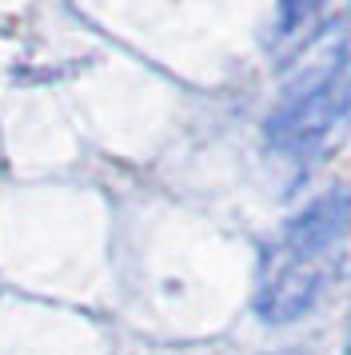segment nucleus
Segmentation results:
<instances>
[{"label": "nucleus", "instance_id": "f257e3e1", "mask_svg": "<svg viewBox=\"0 0 351 355\" xmlns=\"http://www.w3.org/2000/svg\"><path fill=\"white\" fill-rule=\"evenodd\" d=\"M307 60L311 64L300 68L280 108L268 116V140L284 152L323 148L351 112V52L343 33H335L327 44L319 40Z\"/></svg>", "mask_w": 351, "mask_h": 355}, {"label": "nucleus", "instance_id": "f03ea898", "mask_svg": "<svg viewBox=\"0 0 351 355\" xmlns=\"http://www.w3.org/2000/svg\"><path fill=\"white\" fill-rule=\"evenodd\" d=\"M323 288H327L323 259H296V256L271 252V263H268V275H264V288H259V300H255V311L268 323H291V320H300L303 311L316 307Z\"/></svg>", "mask_w": 351, "mask_h": 355}, {"label": "nucleus", "instance_id": "20e7f679", "mask_svg": "<svg viewBox=\"0 0 351 355\" xmlns=\"http://www.w3.org/2000/svg\"><path fill=\"white\" fill-rule=\"evenodd\" d=\"M323 4L327 0H280V24H284V33H296L303 20H311Z\"/></svg>", "mask_w": 351, "mask_h": 355}, {"label": "nucleus", "instance_id": "7ed1b4c3", "mask_svg": "<svg viewBox=\"0 0 351 355\" xmlns=\"http://www.w3.org/2000/svg\"><path fill=\"white\" fill-rule=\"evenodd\" d=\"M351 227V196L343 188L323 192L319 200H311L300 216H291L280 236V256L296 259H327L339 248V240Z\"/></svg>", "mask_w": 351, "mask_h": 355}]
</instances>
